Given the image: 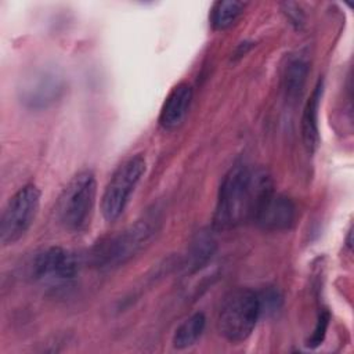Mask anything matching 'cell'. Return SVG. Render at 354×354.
Returning <instances> with one entry per match:
<instances>
[{
  "instance_id": "3957f363",
  "label": "cell",
  "mask_w": 354,
  "mask_h": 354,
  "mask_svg": "<svg viewBox=\"0 0 354 354\" xmlns=\"http://www.w3.org/2000/svg\"><path fill=\"white\" fill-rule=\"evenodd\" d=\"M261 315L259 293L248 288L228 292L218 308L216 326L218 335L230 343L246 340Z\"/></svg>"
},
{
  "instance_id": "ba28073f",
  "label": "cell",
  "mask_w": 354,
  "mask_h": 354,
  "mask_svg": "<svg viewBox=\"0 0 354 354\" xmlns=\"http://www.w3.org/2000/svg\"><path fill=\"white\" fill-rule=\"evenodd\" d=\"M62 79L53 71H37L19 88L21 101L29 108H46L62 91Z\"/></svg>"
},
{
  "instance_id": "277c9868",
  "label": "cell",
  "mask_w": 354,
  "mask_h": 354,
  "mask_svg": "<svg viewBox=\"0 0 354 354\" xmlns=\"http://www.w3.org/2000/svg\"><path fill=\"white\" fill-rule=\"evenodd\" d=\"M97 196V181L91 170L77 171L61 191L55 214L58 223L69 232L87 228Z\"/></svg>"
},
{
  "instance_id": "30bf717a",
  "label": "cell",
  "mask_w": 354,
  "mask_h": 354,
  "mask_svg": "<svg viewBox=\"0 0 354 354\" xmlns=\"http://www.w3.org/2000/svg\"><path fill=\"white\" fill-rule=\"evenodd\" d=\"M192 101V88L188 83L176 84L167 94L159 112V124L165 130H176L183 124Z\"/></svg>"
},
{
  "instance_id": "8992f818",
  "label": "cell",
  "mask_w": 354,
  "mask_h": 354,
  "mask_svg": "<svg viewBox=\"0 0 354 354\" xmlns=\"http://www.w3.org/2000/svg\"><path fill=\"white\" fill-rule=\"evenodd\" d=\"M40 189L28 184L7 202L0 220V241L4 246L19 241L32 227L40 206Z\"/></svg>"
},
{
  "instance_id": "7a4b0ae2",
  "label": "cell",
  "mask_w": 354,
  "mask_h": 354,
  "mask_svg": "<svg viewBox=\"0 0 354 354\" xmlns=\"http://www.w3.org/2000/svg\"><path fill=\"white\" fill-rule=\"evenodd\" d=\"M158 218L155 214H148L124 230L98 242L91 259L98 268H116L131 260L156 234Z\"/></svg>"
},
{
  "instance_id": "7c38bea8",
  "label": "cell",
  "mask_w": 354,
  "mask_h": 354,
  "mask_svg": "<svg viewBox=\"0 0 354 354\" xmlns=\"http://www.w3.org/2000/svg\"><path fill=\"white\" fill-rule=\"evenodd\" d=\"M308 71L310 64L304 54L296 53L286 58L282 69V88L286 98L296 100L300 97L308 76Z\"/></svg>"
},
{
  "instance_id": "9c48e42d",
  "label": "cell",
  "mask_w": 354,
  "mask_h": 354,
  "mask_svg": "<svg viewBox=\"0 0 354 354\" xmlns=\"http://www.w3.org/2000/svg\"><path fill=\"white\" fill-rule=\"evenodd\" d=\"M296 218L295 203L282 194L275 191L266 199L260 207L254 223L264 231L278 232L289 230Z\"/></svg>"
},
{
  "instance_id": "52a82bcc",
  "label": "cell",
  "mask_w": 354,
  "mask_h": 354,
  "mask_svg": "<svg viewBox=\"0 0 354 354\" xmlns=\"http://www.w3.org/2000/svg\"><path fill=\"white\" fill-rule=\"evenodd\" d=\"M80 270L77 256L59 246H48L32 257L29 277L47 283H61L73 279Z\"/></svg>"
},
{
  "instance_id": "6da1fadb",
  "label": "cell",
  "mask_w": 354,
  "mask_h": 354,
  "mask_svg": "<svg viewBox=\"0 0 354 354\" xmlns=\"http://www.w3.org/2000/svg\"><path fill=\"white\" fill-rule=\"evenodd\" d=\"M274 192V181L261 166L238 163L223 177L213 214V227L227 231L254 221L266 199Z\"/></svg>"
},
{
  "instance_id": "5bb4252c",
  "label": "cell",
  "mask_w": 354,
  "mask_h": 354,
  "mask_svg": "<svg viewBox=\"0 0 354 354\" xmlns=\"http://www.w3.org/2000/svg\"><path fill=\"white\" fill-rule=\"evenodd\" d=\"M246 3L236 0H224L213 4L210 11V25L214 30H225L231 28L243 14Z\"/></svg>"
},
{
  "instance_id": "8fae6325",
  "label": "cell",
  "mask_w": 354,
  "mask_h": 354,
  "mask_svg": "<svg viewBox=\"0 0 354 354\" xmlns=\"http://www.w3.org/2000/svg\"><path fill=\"white\" fill-rule=\"evenodd\" d=\"M324 83L322 80L317 82L311 95L306 101L301 115V140L306 149L313 153L319 144V129H318V112L322 97Z\"/></svg>"
},
{
  "instance_id": "2e32d148",
  "label": "cell",
  "mask_w": 354,
  "mask_h": 354,
  "mask_svg": "<svg viewBox=\"0 0 354 354\" xmlns=\"http://www.w3.org/2000/svg\"><path fill=\"white\" fill-rule=\"evenodd\" d=\"M328 325H329V313L328 311H324L319 314L318 317V321H317V325L314 328V332L311 333V336L308 337L306 346L310 347V348H315L317 346H319L325 337V333H326V329H328Z\"/></svg>"
},
{
  "instance_id": "9a60e30c",
  "label": "cell",
  "mask_w": 354,
  "mask_h": 354,
  "mask_svg": "<svg viewBox=\"0 0 354 354\" xmlns=\"http://www.w3.org/2000/svg\"><path fill=\"white\" fill-rule=\"evenodd\" d=\"M214 249H216V242L213 236L202 231L201 234L196 235V238L191 243L187 267L192 271H196L212 259Z\"/></svg>"
},
{
  "instance_id": "4fadbf2b",
  "label": "cell",
  "mask_w": 354,
  "mask_h": 354,
  "mask_svg": "<svg viewBox=\"0 0 354 354\" xmlns=\"http://www.w3.org/2000/svg\"><path fill=\"white\" fill-rule=\"evenodd\" d=\"M206 326V317L203 313L198 311L185 318L174 330L173 335V347L177 350H184L195 344L201 337Z\"/></svg>"
},
{
  "instance_id": "5b68a950",
  "label": "cell",
  "mask_w": 354,
  "mask_h": 354,
  "mask_svg": "<svg viewBox=\"0 0 354 354\" xmlns=\"http://www.w3.org/2000/svg\"><path fill=\"white\" fill-rule=\"evenodd\" d=\"M145 169L144 156L134 155L113 171L101 196V213L106 221H115L122 216Z\"/></svg>"
}]
</instances>
